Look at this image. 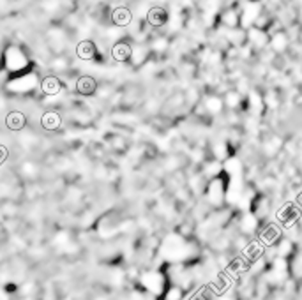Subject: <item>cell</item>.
<instances>
[{"instance_id": "obj_3", "label": "cell", "mask_w": 302, "mask_h": 300, "mask_svg": "<svg viewBox=\"0 0 302 300\" xmlns=\"http://www.w3.org/2000/svg\"><path fill=\"white\" fill-rule=\"evenodd\" d=\"M166 22H168V13L161 6H154V8H150L147 11V23L150 27H154V29L166 25Z\"/></svg>"}, {"instance_id": "obj_6", "label": "cell", "mask_w": 302, "mask_h": 300, "mask_svg": "<svg viewBox=\"0 0 302 300\" xmlns=\"http://www.w3.org/2000/svg\"><path fill=\"white\" fill-rule=\"evenodd\" d=\"M6 60H9V64L15 62L16 69H18V67H23V64L27 62V57L18 46H9L8 50H6Z\"/></svg>"}, {"instance_id": "obj_8", "label": "cell", "mask_w": 302, "mask_h": 300, "mask_svg": "<svg viewBox=\"0 0 302 300\" xmlns=\"http://www.w3.org/2000/svg\"><path fill=\"white\" fill-rule=\"evenodd\" d=\"M43 92H44V94H50V95L58 94V92H60V81H58L57 78H53V76L44 78V81H43Z\"/></svg>"}, {"instance_id": "obj_1", "label": "cell", "mask_w": 302, "mask_h": 300, "mask_svg": "<svg viewBox=\"0 0 302 300\" xmlns=\"http://www.w3.org/2000/svg\"><path fill=\"white\" fill-rule=\"evenodd\" d=\"M46 43L50 44L55 53H62V50L67 44V32L62 25H51L46 32Z\"/></svg>"}, {"instance_id": "obj_4", "label": "cell", "mask_w": 302, "mask_h": 300, "mask_svg": "<svg viewBox=\"0 0 302 300\" xmlns=\"http://www.w3.org/2000/svg\"><path fill=\"white\" fill-rule=\"evenodd\" d=\"M131 55H133V48H131L129 43H126V41H119V43L113 44V48H112V57L115 58L117 62H126V60H129Z\"/></svg>"}, {"instance_id": "obj_5", "label": "cell", "mask_w": 302, "mask_h": 300, "mask_svg": "<svg viewBox=\"0 0 302 300\" xmlns=\"http://www.w3.org/2000/svg\"><path fill=\"white\" fill-rule=\"evenodd\" d=\"M97 53V48H96V43L90 39H85V41H80L78 46H76V55L83 60H92Z\"/></svg>"}, {"instance_id": "obj_10", "label": "cell", "mask_w": 302, "mask_h": 300, "mask_svg": "<svg viewBox=\"0 0 302 300\" xmlns=\"http://www.w3.org/2000/svg\"><path fill=\"white\" fill-rule=\"evenodd\" d=\"M23 122H25V119H23L22 113H11L8 119V126L13 127V129H20L23 126Z\"/></svg>"}, {"instance_id": "obj_11", "label": "cell", "mask_w": 302, "mask_h": 300, "mask_svg": "<svg viewBox=\"0 0 302 300\" xmlns=\"http://www.w3.org/2000/svg\"><path fill=\"white\" fill-rule=\"evenodd\" d=\"M65 64H67V58H65V57H57L53 60V67L58 69V71H62V69L65 67Z\"/></svg>"}, {"instance_id": "obj_9", "label": "cell", "mask_w": 302, "mask_h": 300, "mask_svg": "<svg viewBox=\"0 0 302 300\" xmlns=\"http://www.w3.org/2000/svg\"><path fill=\"white\" fill-rule=\"evenodd\" d=\"M41 11L48 13V15H53L62 9V0H41L39 2Z\"/></svg>"}, {"instance_id": "obj_2", "label": "cell", "mask_w": 302, "mask_h": 300, "mask_svg": "<svg viewBox=\"0 0 302 300\" xmlns=\"http://www.w3.org/2000/svg\"><path fill=\"white\" fill-rule=\"evenodd\" d=\"M110 20H112V25L124 29V27H129L133 22V13H131V9L119 6V8H113L110 11Z\"/></svg>"}, {"instance_id": "obj_7", "label": "cell", "mask_w": 302, "mask_h": 300, "mask_svg": "<svg viewBox=\"0 0 302 300\" xmlns=\"http://www.w3.org/2000/svg\"><path fill=\"white\" fill-rule=\"evenodd\" d=\"M76 88H78L80 94L90 95V94H94V92H96L97 83H96V80H94L92 76H82L78 80V83H76Z\"/></svg>"}]
</instances>
